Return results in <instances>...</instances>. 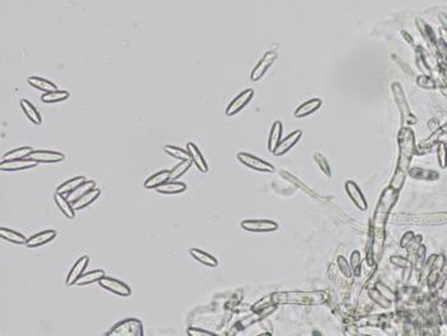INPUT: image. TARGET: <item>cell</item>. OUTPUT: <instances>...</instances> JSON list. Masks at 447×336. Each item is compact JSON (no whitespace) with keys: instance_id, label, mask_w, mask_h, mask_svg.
Listing matches in <instances>:
<instances>
[{"instance_id":"cell-35","label":"cell","mask_w":447,"mask_h":336,"mask_svg":"<svg viewBox=\"0 0 447 336\" xmlns=\"http://www.w3.org/2000/svg\"><path fill=\"white\" fill-rule=\"evenodd\" d=\"M368 294H370V296L372 298V301L376 302V303H377L380 307H382V308H388V307H390V299L386 298V296L383 295L377 288L370 289V290H368Z\"/></svg>"},{"instance_id":"cell-33","label":"cell","mask_w":447,"mask_h":336,"mask_svg":"<svg viewBox=\"0 0 447 336\" xmlns=\"http://www.w3.org/2000/svg\"><path fill=\"white\" fill-rule=\"evenodd\" d=\"M33 151V148L31 146H23L20 148L12 150V151L7 152L3 157L2 161H7V160H18V159H26L28 157V155Z\"/></svg>"},{"instance_id":"cell-37","label":"cell","mask_w":447,"mask_h":336,"mask_svg":"<svg viewBox=\"0 0 447 336\" xmlns=\"http://www.w3.org/2000/svg\"><path fill=\"white\" fill-rule=\"evenodd\" d=\"M337 266H339V270L342 272V275H344V276L352 277V275H353L352 266H350V264H347V259L345 258L344 256L337 257Z\"/></svg>"},{"instance_id":"cell-38","label":"cell","mask_w":447,"mask_h":336,"mask_svg":"<svg viewBox=\"0 0 447 336\" xmlns=\"http://www.w3.org/2000/svg\"><path fill=\"white\" fill-rule=\"evenodd\" d=\"M313 159H315V161L317 162L318 167L322 170L323 174H326L328 178H330L331 177V169H330V166H328V162H327V160L325 159V156H322L321 154H316L315 156H313Z\"/></svg>"},{"instance_id":"cell-26","label":"cell","mask_w":447,"mask_h":336,"mask_svg":"<svg viewBox=\"0 0 447 336\" xmlns=\"http://www.w3.org/2000/svg\"><path fill=\"white\" fill-rule=\"evenodd\" d=\"M27 82H28V85H31L32 87L37 88V90L43 91V92H51V91L57 90L55 83H53L51 81L45 80V78L36 77V76H32V77L28 78Z\"/></svg>"},{"instance_id":"cell-32","label":"cell","mask_w":447,"mask_h":336,"mask_svg":"<svg viewBox=\"0 0 447 336\" xmlns=\"http://www.w3.org/2000/svg\"><path fill=\"white\" fill-rule=\"evenodd\" d=\"M192 160H180L178 165H175L171 170H170V180H178L182 175H184L188 170L192 166Z\"/></svg>"},{"instance_id":"cell-27","label":"cell","mask_w":447,"mask_h":336,"mask_svg":"<svg viewBox=\"0 0 447 336\" xmlns=\"http://www.w3.org/2000/svg\"><path fill=\"white\" fill-rule=\"evenodd\" d=\"M281 135H282V123L280 120L274 122L273 127H271L270 136H268V150L271 152L275 151V148L278 147V144L281 141Z\"/></svg>"},{"instance_id":"cell-19","label":"cell","mask_w":447,"mask_h":336,"mask_svg":"<svg viewBox=\"0 0 447 336\" xmlns=\"http://www.w3.org/2000/svg\"><path fill=\"white\" fill-rule=\"evenodd\" d=\"M322 105V101L320 99H310L308 101L303 102L299 107L294 111L295 118H304L307 115H310L312 113L317 111Z\"/></svg>"},{"instance_id":"cell-23","label":"cell","mask_w":447,"mask_h":336,"mask_svg":"<svg viewBox=\"0 0 447 336\" xmlns=\"http://www.w3.org/2000/svg\"><path fill=\"white\" fill-rule=\"evenodd\" d=\"M21 107H22L23 113H25L26 117L28 118V120H31L33 124L36 125L43 124V118H41V114L38 113V110L33 106L32 102H30L26 99L21 100Z\"/></svg>"},{"instance_id":"cell-31","label":"cell","mask_w":447,"mask_h":336,"mask_svg":"<svg viewBox=\"0 0 447 336\" xmlns=\"http://www.w3.org/2000/svg\"><path fill=\"white\" fill-rule=\"evenodd\" d=\"M96 183L93 182V180H85V182L82 183L81 185H78L77 188H75L73 192H70L69 194H67V198L69 199V202H74L75 199H78L80 197H82L83 194L87 193L88 191H91L92 188H95Z\"/></svg>"},{"instance_id":"cell-6","label":"cell","mask_w":447,"mask_h":336,"mask_svg":"<svg viewBox=\"0 0 447 336\" xmlns=\"http://www.w3.org/2000/svg\"><path fill=\"white\" fill-rule=\"evenodd\" d=\"M237 159L239 160L243 165H245V166L249 167V169L256 170V172H260V173L275 172V166H274L273 164L260 159V157L255 156V155L248 154V152H239V154L237 155Z\"/></svg>"},{"instance_id":"cell-16","label":"cell","mask_w":447,"mask_h":336,"mask_svg":"<svg viewBox=\"0 0 447 336\" xmlns=\"http://www.w3.org/2000/svg\"><path fill=\"white\" fill-rule=\"evenodd\" d=\"M56 235L57 233L55 230H51V229L44 230V232H40L37 233V234L28 238L27 243H26V247H28V248H37V247L45 246V244H48L49 241L55 239Z\"/></svg>"},{"instance_id":"cell-22","label":"cell","mask_w":447,"mask_h":336,"mask_svg":"<svg viewBox=\"0 0 447 336\" xmlns=\"http://www.w3.org/2000/svg\"><path fill=\"white\" fill-rule=\"evenodd\" d=\"M168 180H170V170H161V172H158L153 175H151L143 185H145L146 190H156V188L163 185Z\"/></svg>"},{"instance_id":"cell-18","label":"cell","mask_w":447,"mask_h":336,"mask_svg":"<svg viewBox=\"0 0 447 336\" xmlns=\"http://www.w3.org/2000/svg\"><path fill=\"white\" fill-rule=\"evenodd\" d=\"M101 191L99 190V188H92L91 191H88L87 193L83 194L82 197H80L78 199H75L74 202H73V207H74V210L77 211V210H82L85 209V207L90 206L91 203H93V202L96 201V199L100 197Z\"/></svg>"},{"instance_id":"cell-21","label":"cell","mask_w":447,"mask_h":336,"mask_svg":"<svg viewBox=\"0 0 447 336\" xmlns=\"http://www.w3.org/2000/svg\"><path fill=\"white\" fill-rule=\"evenodd\" d=\"M54 201H55L56 206L59 207V210L64 214L65 217H68V219H74L75 210L73 207L72 202H69V199L67 198V196L56 192L54 194Z\"/></svg>"},{"instance_id":"cell-12","label":"cell","mask_w":447,"mask_h":336,"mask_svg":"<svg viewBox=\"0 0 447 336\" xmlns=\"http://www.w3.org/2000/svg\"><path fill=\"white\" fill-rule=\"evenodd\" d=\"M37 162L33 160L28 159H18V160H7V161L0 162V170L4 173H12V172H21V170L32 169V167L37 166Z\"/></svg>"},{"instance_id":"cell-7","label":"cell","mask_w":447,"mask_h":336,"mask_svg":"<svg viewBox=\"0 0 447 336\" xmlns=\"http://www.w3.org/2000/svg\"><path fill=\"white\" fill-rule=\"evenodd\" d=\"M240 227L253 233H271L279 229V224L273 220H244L240 222Z\"/></svg>"},{"instance_id":"cell-17","label":"cell","mask_w":447,"mask_h":336,"mask_svg":"<svg viewBox=\"0 0 447 336\" xmlns=\"http://www.w3.org/2000/svg\"><path fill=\"white\" fill-rule=\"evenodd\" d=\"M187 151L189 152L190 160H192L193 164H195L196 166L198 167V170L202 173H207L208 172V165H207V162H206L205 157H203L202 152H201L200 148L197 147V144L193 143V142H188L187 143Z\"/></svg>"},{"instance_id":"cell-28","label":"cell","mask_w":447,"mask_h":336,"mask_svg":"<svg viewBox=\"0 0 447 336\" xmlns=\"http://www.w3.org/2000/svg\"><path fill=\"white\" fill-rule=\"evenodd\" d=\"M104 275H105V271H104V270H93V271L86 272V274L81 275L80 279H78L77 283H75V285H78V287H85V285L99 283V280H100Z\"/></svg>"},{"instance_id":"cell-30","label":"cell","mask_w":447,"mask_h":336,"mask_svg":"<svg viewBox=\"0 0 447 336\" xmlns=\"http://www.w3.org/2000/svg\"><path fill=\"white\" fill-rule=\"evenodd\" d=\"M70 94L65 90H55L51 91V92H45L41 96V100L45 104H56V102L65 101L67 99H69Z\"/></svg>"},{"instance_id":"cell-39","label":"cell","mask_w":447,"mask_h":336,"mask_svg":"<svg viewBox=\"0 0 447 336\" xmlns=\"http://www.w3.org/2000/svg\"><path fill=\"white\" fill-rule=\"evenodd\" d=\"M281 174H282V175H284V177H285V178H286V179H287V180H290V182H291V183H294V184H298V187H299V188H300V190H303V191H304V192H308V193H309V194H313V192H312V191H310V190H309V188H308V187H305V185H304V184H303V183H302V182H300V180H299V179H297V178H295V177H293V175H291V174H289V173H286V172H281Z\"/></svg>"},{"instance_id":"cell-20","label":"cell","mask_w":447,"mask_h":336,"mask_svg":"<svg viewBox=\"0 0 447 336\" xmlns=\"http://www.w3.org/2000/svg\"><path fill=\"white\" fill-rule=\"evenodd\" d=\"M189 254L193 257V258L196 259V261L201 262V264L205 265V266L218 267V265H219L218 259H216L215 257L212 256V254L207 253V252L202 251V249L190 248L189 249Z\"/></svg>"},{"instance_id":"cell-36","label":"cell","mask_w":447,"mask_h":336,"mask_svg":"<svg viewBox=\"0 0 447 336\" xmlns=\"http://www.w3.org/2000/svg\"><path fill=\"white\" fill-rule=\"evenodd\" d=\"M350 266H352L353 275H355V276H359L362 262H360V253L358 251H354L352 253V257H350Z\"/></svg>"},{"instance_id":"cell-42","label":"cell","mask_w":447,"mask_h":336,"mask_svg":"<svg viewBox=\"0 0 447 336\" xmlns=\"http://www.w3.org/2000/svg\"><path fill=\"white\" fill-rule=\"evenodd\" d=\"M390 261H391V264L395 265V266L402 267V269H407V266H410L409 261H407L406 258H404V257L392 256L390 258Z\"/></svg>"},{"instance_id":"cell-15","label":"cell","mask_w":447,"mask_h":336,"mask_svg":"<svg viewBox=\"0 0 447 336\" xmlns=\"http://www.w3.org/2000/svg\"><path fill=\"white\" fill-rule=\"evenodd\" d=\"M302 135L303 132L300 129L291 132L289 136H286L284 140L280 141V143L278 144V147H276L275 151H274L273 154L275 155V156H282V155H285L287 151H290L295 144L299 142V140L302 138Z\"/></svg>"},{"instance_id":"cell-13","label":"cell","mask_w":447,"mask_h":336,"mask_svg":"<svg viewBox=\"0 0 447 336\" xmlns=\"http://www.w3.org/2000/svg\"><path fill=\"white\" fill-rule=\"evenodd\" d=\"M345 191H346L349 198L354 202V204L358 207V209L362 210V211H365V210H367L368 207L367 199H365L364 194L362 193L360 188L357 185V183L353 182V180H347V182L345 183Z\"/></svg>"},{"instance_id":"cell-44","label":"cell","mask_w":447,"mask_h":336,"mask_svg":"<svg viewBox=\"0 0 447 336\" xmlns=\"http://www.w3.org/2000/svg\"><path fill=\"white\" fill-rule=\"evenodd\" d=\"M418 83H419L420 86H424V87L427 88L435 87V82H433L430 77H427V76H422V77L418 78Z\"/></svg>"},{"instance_id":"cell-29","label":"cell","mask_w":447,"mask_h":336,"mask_svg":"<svg viewBox=\"0 0 447 336\" xmlns=\"http://www.w3.org/2000/svg\"><path fill=\"white\" fill-rule=\"evenodd\" d=\"M86 180V178L83 177V175H78V177L72 178V179L67 180V182H64L63 184H60L59 187L56 188V192L60 194H64V196H67V194H69L70 192H73V191L75 190V188L78 187V185L82 184L83 182Z\"/></svg>"},{"instance_id":"cell-9","label":"cell","mask_w":447,"mask_h":336,"mask_svg":"<svg viewBox=\"0 0 447 336\" xmlns=\"http://www.w3.org/2000/svg\"><path fill=\"white\" fill-rule=\"evenodd\" d=\"M278 59V54L275 51H267L262 58L260 59V62L256 64V67L253 68L252 73H250V80L257 82L261 78L265 76V73L267 72L271 68V65L275 63V60Z\"/></svg>"},{"instance_id":"cell-5","label":"cell","mask_w":447,"mask_h":336,"mask_svg":"<svg viewBox=\"0 0 447 336\" xmlns=\"http://www.w3.org/2000/svg\"><path fill=\"white\" fill-rule=\"evenodd\" d=\"M392 95H394L395 102H396V106L399 109L400 115H401V122L404 125H412L417 122L415 117H413L412 111H410L409 104L406 101V97L404 95V91L402 87L397 82H394L391 86Z\"/></svg>"},{"instance_id":"cell-24","label":"cell","mask_w":447,"mask_h":336,"mask_svg":"<svg viewBox=\"0 0 447 336\" xmlns=\"http://www.w3.org/2000/svg\"><path fill=\"white\" fill-rule=\"evenodd\" d=\"M185 190H187V184L178 180H168L163 185L156 188V191L161 194H179L184 192Z\"/></svg>"},{"instance_id":"cell-45","label":"cell","mask_w":447,"mask_h":336,"mask_svg":"<svg viewBox=\"0 0 447 336\" xmlns=\"http://www.w3.org/2000/svg\"><path fill=\"white\" fill-rule=\"evenodd\" d=\"M413 240V233H406V234L404 235V238L401 239V247H406L407 246V241H412Z\"/></svg>"},{"instance_id":"cell-25","label":"cell","mask_w":447,"mask_h":336,"mask_svg":"<svg viewBox=\"0 0 447 336\" xmlns=\"http://www.w3.org/2000/svg\"><path fill=\"white\" fill-rule=\"evenodd\" d=\"M0 237L2 239L10 241L13 244H26L27 243V237L22 234V233H18L15 230L9 229V228H0Z\"/></svg>"},{"instance_id":"cell-8","label":"cell","mask_w":447,"mask_h":336,"mask_svg":"<svg viewBox=\"0 0 447 336\" xmlns=\"http://www.w3.org/2000/svg\"><path fill=\"white\" fill-rule=\"evenodd\" d=\"M99 285H100L101 288L105 289V290L111 291V293L116 294V295L119 296H124V298L125 296H129L130 294H132V290H130V288L128 287L125 283L114 279V277L106 276V275H104V276L99 280Z\"/></svg>"},{"instance_id":"cell-40","label":"cell","mask_w":447,"mask_h":336,"mask_svg":"<svg viewBox=\"0 0 447 336\" xmlns=\"http://www.w3.org/2000/svg\"><path fill=\"white\" fill-rule=\"evenodd\" d=\"M438 162H440L441 167L447 166V148L445 143H440V146H438Z\"/></svg>"},{"instance_id":"cell-14","label":"cell","mask_w":447,"mask_h":336,"mask_svg":"<svg viewBox=\"0 0 447 336\" xmlns=\"http://www.w3.org/2000/svg\"><path fill=\"white\" fill-rule=\"evenodd\" d=\"M88 264H90V257L88 256H82L80 257V259L75 261V264L73 265L72 269H70L69 272H68L67 280H65L67 287H73V285H75V283H77V280L80 279L81 275L85 272L86 267L88 266Z\"/></svg>"},{"instance_id":"cell-4","label":"cell","mask_w":447,"mask_h":336,"mask_svg":"<svg viewBox=\"0 0 447 336\" xmlns=\"http://www.w3.org/2000/svg\"><path fill=\"white\" fill-rule=\"evenodd\" d=\"M108 336H142L143 325L138 319H125L119 321L106 332Z\"/></svg>"},{"instance_id":"cell-10","label":"cell","mask_w":447,"mask_h":336,"mask_svg":"<svg viewBox=\"0 0 447 336\" xmlns=\"http://www.w3.org/2000/svg\"><path fill=\"white\" fill-rule=\"evenodd\" d=\"M28 159L33 160L37 164H55L65 159V155L57 151H49V150H33Z\"/></svg>"},{"instance_id":"cell-41","label":"cell","mask_w":447,"mask_h":336,"mask_svg":"<svg viewBox=\"0 0 447 336\" xmlns=\"http://www.w3.org/2000/svg\"><path fill=\"white\" fill-rule=\"evenodd\" d=\"M187 334L189 336H212V332L207 331V330L198 329V327H189L187 329Z\"/></svg>"},{"instance_id":"cell-1","label":"cell","mask_w":447,"mask_h":336,"mask_svg":"<svg viewBox=\"0 0 447 336\" xmlns=\"http://www.w3.org/2000/svg\"><path fill=\"white\" fill-rule=\"evenodd\" d=\"M274 304H299V306H316L327 301L325 291H279L271 294Z\"/></svg>"},{"instance_id":"cell-43","label":"cell","mask_w":447,"mask_h":336,"mask_svg":"<svg viewBox=\"0 0 447 336\" xmlns=\"http://www.w3.org/2000/svg\"><path fill=\"white\" fill-rule=\"evenodd\" d=\"M376 288H377L378 290H380L381 293H382L383 295L386 296V298L390 299V301H392V299H395V293H394V291H392L391 289H388L387 287H386L385 284H382V283H377Z\"/></svg>"},{"instance_id":"cell-34","label":"cell","mask_w":447,"mask_h":336,"mask_svg":"<svg viewBox=\"0 0 447 336\" xmlns=\"http://www.w3.org/2000/svg\"><path fill=\"white\" fill-rule=\"evenodd\" d=\"M164 151L169 155V156L174 157L178 160H188L190 159V155L187 150H183L178 146H172V144H166L164 147Z\"/></svg>"},{"instance_id":"cell-3","label":"cell","mask_w":447,"mask_h":336,"mask_svg":"<svg viewBox=\"0 0 447 336\" xmlns=\"http://www.w3.org/2000/svg\"><path fill=\"white\" fill-rule=\"evenodd\" d=\"M399 143V159H397L396 170L405 173L409 172V164L414 154V133L409 128H401L397 136Z\"/></svg>"},{"instance_id":"cell-2","label":"cell","mask_w":447,"mask_h":336,"mask_svg":"<svg viewBox=\"0 0 447 336\" xmlns=\"http://www.w3.org/2000/svg\"><path fill=\"white\" fill-rule=\"evenodd\" d=\"M397 197H399V191L395 190L394 187H387L382 193H381L380 199H378L377 207H376L375 215H373L372 220V229L375 230H385L386 221L388 219L392 207L396 203Z\"/></svg>"},{"instance_id":"cell-11","label":"cell","mask_w":447,"mask_h":336,"mask_svg":"<svg viewBox=\"0 0 447 336\" xmlns=\"http://www.w3.org/2000/svg\"><path fill=\"white\" fill-rule=\"evenodd\" d=\"M253 96H255V91H253L252 88H248V90H244L243 92H240L239 95L235 97L234 100H231V102L227 105L225 114H226L227 117H232V115L238 114L240 110L244 109V107L249 104V101L253 99Z\"/></svg>"}]
</instances>
